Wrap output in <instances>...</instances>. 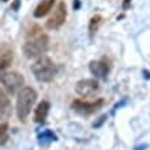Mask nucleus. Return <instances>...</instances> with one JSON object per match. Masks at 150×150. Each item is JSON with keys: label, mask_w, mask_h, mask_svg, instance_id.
Masks as SVG:
<instances>
[{"label": "nucleus", "mask_w": 150, "mask_h": 150, "mask_svg": "<svg viewBox=\"0 0 150 150\" xmlns=\"http://www.w3.org/2000/svg\"><path fill=\"white\" fill-rule=\"evenodd\" d=\"M11 116V101L7 94L0 89V122L7 120Z\"/></svg>", "instance_id": "obj_10"}, {"label": "nucleus", "mask_w": 150, "mask_h": 150, "mask_svg": "<svg viewBox=\"0 0 150 150\" xmlns=\"http://www.w3.org/2000/svg\"><path fill=\"white\" fill-rule=\"evenodd\" d=\"M12 57H14V53H12L11 47L6 42L0 44V70L7 68L11 64Z\"/></svg>", "instance_id": "obj_9"}, {"label": "nucleus", "mask_w": 150, "mask_h": 150, "mask_svg": "<svg viewBox=\"0 0 150 150\" xmlns=\"http://www.w3.org/2000/svg\"><path fill=\"white\" fill-rule=\"evenodd\" d=\"M7 130H8L7 124H6V123H0V145L7 141V138H8Z\"/></svg>", "instance_id": "obj_14"}, {"label": "nucleus", "mask_w": 150, "mask_h": 150, "mask_svg": "<svg viewBox=\"0 0 150 150\" xmlns=\"http://www.w3.org/2000/svg\"><path fill=\"white\" fill-rule=\"evenodd\" d=\"M37 100V93L33 87H22L18 93V98H16V115L19 120H26L32 111L33 105Z\"/></svg>", "instance_id": "obj_1"}, {"label": "nucleus", "mask_w": 150, "mask_h": 150, "mask_svg": "<svg viewBox=\"0 0 150 150\" xmlns=\"http://www.w3.org/2000/svg\"><path fill=\"white\" fill-rule=\"evenodd\" d=\"M53 6H55V0H44V1H41L36 7L33 15L36 16V18H42V16H45L53 8Z\"/></svg>", "instance_id": "obj_11"}, {"label": "nucleus", "mask_w": 150, "mask_h": 150, "mask_svg": "<svg viewBox=\"0 0 150 150\" xmlns=\"http://www.w3.org/2000/svg\"><path fill=\"white\" fill-rule=\"evenodd\" d=\"M90 71L93 75H96L97 78H105L109 72V64L107 62H104V60H94V62H91L90 66Z\"/></svg>", "instance_id": "obj_8"}, {"label": "nucleus", "mask_w": 150, "mask_h": 150, "mask_svg": "<svg viewBox=\"0 0 150 150\" xmlns=\"http://www.w3.org/2000/svg\"><path fill=\"white\" fill-rule=\"evenodd\" d=\"M56 66L49 57L41 56L32 64V72L40 82H51L56 75Z\"/></svg>", "instance_id": "obj_2"}, {"label": "nucleus", "mask_w": 150, "mask_h": 150, "mask_svg": "<svg viewBox=\"0 0 150 150\" xmlns=\"http://www.w3.org/2000/svg\"><path fill=\"white\" fill-rule=\"evenodd\" d=\"M49 103L48 101H41V103L37 105L36 112H34V120L37 123H44L45 119L48 116V112H49Z\"/></svg>", "instance_id": "obj_12"}, {"label": "nucleus", "mask_w": 150, "mask_h": 150, "mask_svg": "<svg viewBox=\"0 0 150 150\" xmlns=\"http://www.w3.org/2000/svg\"><path fill=\"white\" fill-rule=\"evenodd\" d=\"M3 1H8V0H3Z\"/></svg>", "instance_id": "obj_15"}, {"label": "nucleus", "mask_w": 150, "mask_h": 150, "mask_svg": "<svg viewBox=\"0 0 150 150\" xmlns=\"http://www.w3.org/2000/svg\"><path fill=\"white\" fill-rule=\"evenodd\" d=\"M100 22H101V16H100V15H94L90 19V23H89V30H90V34H93L94 32H97Z\"/></svg>", "instance_id": "obj_13"}, {"label": "nucleus", "mask_w": 150, "mask_h": 150, "mask_svg": "<svg viewBox=\"0 0 150 150\" xmlns=\"http://www.w3.org/2000/svg\"><path fill=\"white\" fill-rule=\"evenodd\" d=\"M49 45V38L47 34L34 33L32 38H29L23 45V53L26 57H41L47 52Z\"/></svg>", "instance_id": "obj_3"}, {"label": "nucleus", "mask_w": 150, "mask_h": 150, "mask_svg": "<svg viewBox=\"0 0 150 150\" xmlns=\"http://www.w3.org/2000/svg\"><path fill=\"white\" fill-rule=\"evenodd\" d=\"M66 16H67V8L64 1H59L56 8L53 10V14L49 19L47 21V28L51 30H56L59 29L62 25L66 22Z\"/></svg>", "instance_id": "obj_5"}, {"label": "nucleus", "mask_w": 150, "mask_h": 150, "mask_svg": "<svg viewBox=\"0 0 150 150\" xmlns=\"http://www.w3.org/2000/svg\"><path fill=\"white\" fill-rule=\"evenodd\" d=\"M103 103V100H97L94 103H85V101H81V100H75L72 103V109L81 115H90L93 112H96L97 109H100Z\"/></svg>", "instance_id": "obj_7"}, {"label": "nucleus", "mask_w": 150, "mask_h": 150, "mask_svg": "<svg viewBox=\"0 0 150 150\" xmlns=\"http://www.w3.org/2000/svg\"><path fill=\"white\" fill-rule=\"evenodd\" d=\"M97 90H98V82L96 79H82L75 86V91L82 97L93 96Z\"/></svg>", "instance_id": "obj_6"}, {"label": "nucleus", "mask_w": 150, "mask_h": 150, "mask_svg": "<svg viewBox=\"0 0 150 150\" xmlns=\"http://www.w3.org/2000/svg\"><path fill=\"white\" fill-rule=\"evenodd\" d=\"M0 81L4 85L6 90L10 93V94H15L18 90L22 89L23 86L25 79L23 76L19 74V72L15 71H10V72H4L1 76H0Z\"/></svg>", "instance_id": "obj_4"}]
</instances>
